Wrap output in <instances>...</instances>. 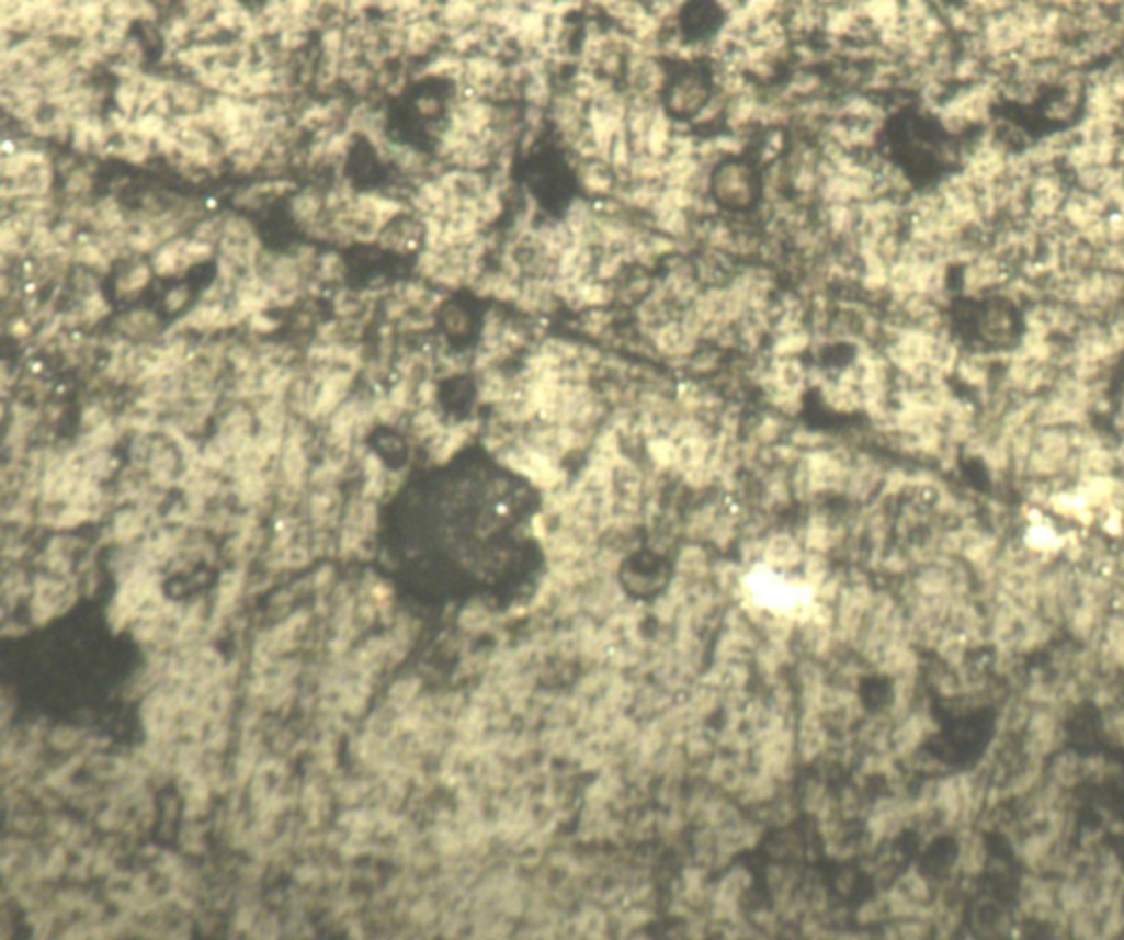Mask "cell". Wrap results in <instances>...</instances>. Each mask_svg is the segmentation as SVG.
<instances>
[{
  "mask_svg": "<svg viewBox=\"0 0 1124 940\" xmlns=\"http://www.w3.org/2000/svg\"><path fill=\"white\" fill-rule=\"evenodd\" d=\"M163 306H166V310H168V313H172V315H179V313H183V310H190V306H192V288H190V286H185V284H179V286L170 288V291H168V295H166V299H163Z\"/></svg>",
  "mask_w": 1124,
  "mask_h": 940,
  "instance_id": "5bb4252c",
  "label": "cell"
},
{
  "mask_svg": "<svg viewBox=\"0 0 1124 940\" xmlns=\"http://www.w3.org/2000/svg\"><path fill=\"white\" fill-rule=\"evenodd\" d=\"M670 73L672 65L659 52L633 45L626 58L620 87L624 89L628 100L661 102Z\"/></svg>",
  "mask_w": 1124,
  "mask_h": 940,
  "instance_id": "277c9868",
  "label": "cell"
},
{
  "mask_svg": "<svg viewBox=\"0 0 1124 940\" xmlns=\"http://www.w3.org/2000/svg\"><path fill=\"white\" fill-rule=\"evenodd\" d=\"M345 260L337 253V251H326L319 256V264H317V273H315V282H321V284H339L345 280Z\"/></svg>",
  "mask_w": 1124,
  "mask_h": 940,
  "instance_id": "8fae6325",
  "label": "cell"
},
{
  "mask_svg": "<svg viewBox=\"0 0 1124 940\" xmlns=\"http://www.w3.org/2000/svg\"><path fill=\"white\" fill-rule=\"evenodd\" d=\"M247 326H249V330H251L253 335H258V337H269V335L277 332L282 324H280V319L271 317V313H269V310H264V313H256V315H251V317H249V321H247Z\"/></svg>",
  "mask_w": 1124,
  "mask_h": 940,
  "instance_id": "9a60e30c",
  "label": "cell"
},
{
  "mask_svg": "<svg viewBox=\"0 0 1124 940\" xmlns=\"http://www.w3.org/2000/svg\"><path fill=\"white\" fill-rule=\"evenodd\" d=\"M438 319H442L444 328L451 335H464L470 328V319H468L466 310L459 306H444V310H442V315H438Z\"/></svg>",
  "mask_w": 1124,
  "mask_h": 940,
  "instance_id": "4fadbf2b",
  "label": "cell"
},
{
  "mask_svg": "<svg viewBox=\"0 0 1124 940\" xmlns=\"http://www.w3.org/2000/svg\"><path fill=\"white\" fill-rule=\"evenodd\" d=\"M299 185L288 177H262L260 181H253L249 185H242L234 194V205L238 212H260L277 201L291 199V194Z\"/></svg>",
  "mask_w": 1124,
  "mask_h": 940,
  "instance_id": "52a82bcc",
  "label": "cell"
},
{
  "mask_svg": "<svg viewBox=\"0 0 1124 940\" xmlns=\"http://www.w3.org/2000/svg\"><path fill=\"white\" fill-rule=\"evenodd\" d=\"M1069 190L1071 179L1063 168L1034 170L1028 185V220L1032 225H1045L1058 218Z\"/></svg>",
  "mask_w": 1124,
  "mask_h": 940,
  "instance_id": "5b68a950",
  "label": "cell"
},
{
  "mask_svg": "<svg viewBox=\"0 0 1124 940\" xmlns=\"http://www.w3.org/2000/svg\"><path fill=\"white\" fill-rule=\"evenodd\" d=\"M141 514L139 512H133V510H124L117 519H115V534L120 541H130L135 539L139 532H141Z\"/></svg>",
  "mask_w": 1124,
  "mask_h": 940,
  "instance_id": "7c38bea8",
  "label": "cell"
},
{
  "mask_svg": "<svg viewBox=\"0 0 1124 940\" xmlns=\"http://www.w3.org/2000/svg\"><path fill=\"white\" fill-rule=\"evenodd\" d=\"M288 214L295 220V225L308 236L313 229H317L328 218L326 188H319V185L297 188L288 199Z\"/></svg>",
  "mask_w": 1124,
  "mask_h": 940,
  "instance_id": "ba28073f",
  "label": "cell"
},
{
  "mask_svg": "<svg viewBox=\"0 0 1124 940\" xmlns=\"http://www.w3.org/2000/svg\"><path fill=\"white\" fill-rule=\"evenodd\" d=\"M709 201L729 216H745L764 203L762 168L747 155L725 157L709 172Z\"/></svg>",
  "mask_w": 1124,
  "mask_h": 940,
  "instance_id": "7a4b0ae2",
  "label": "cell"
},
{
  "mask_svg": "<svg viewBox=\"0 0 1124 940\" xmlns=\"http://www.w3.org/2000/svg\"><path fill=\"white\" fill-rule=\"evenodd\" d=\"M115 332L133 343H155L166 330L161 328V317L155 310L135 308L117 317Z\"/></svg>",
  "mask_w": 1124,
  "mask_h": 940,
  "instance_id": "9c48e42d",
  "label": "cell"
},
{
  "mask_svg": "<svg viewBox=\"0 0 1124 940\" xmlns=\"http://www.w3.org/2000/svg\"><path fill=\"white\" fill-rule=\"evenodd\" d=\"M446 47L449 36L435 14L402 21V58L413 69Z\"/></svg>",
  "mask_w": 1124,
  "mask_h": 940,
  "instance_id": "8992f818",
  "label": "cell"
},
{
  "mask_svg": "<svg viewBox=\"0 0 1124 940\" xmlns=\"http://www.w3.org/2000/svg\"><path fill=\"white\" fill-rule=\"evenodd\" d=\"M58 159L47 144L32 137L8 139L3 146V205L58 196Z\"/></svg>",
  "mask_w": 1124,
  "mask_h": 940,
  "instance_id": "6da1fadb",
  "label": "cell"
},
{
  "mask_svg": "<svg viewBox=\"0 0 1124 940\" xmlns=\"http://www.w3.org/2000/svg\"><path fill=\"white\" fill-rule=\"evenodd\" d=\"M716 93L714 71L707 63L672 67L661 95L663 111L679 124H690Z\"/></svg>",
  "mask_w": 1124,
  "mask_h": 940,
  "instance_id": "3957f363",
  "label": "cell"
},
{
  "mask_svg": "<svg viewBox=\"0 0 1124 940\" xmlns=\"http://www.w3.org/2000/svg\"><path fill=\"white\" fill-rule=\"evenodd\" d=\"M155 278V271H152V264L150 260H128L124 271L117 275V295L122 299H135L139 297L152 282Z\"/></svg>",
  "mask_w": 1124,
  "mask_h": 940,
  "instance_id": "30bf717a",
  "label": "cell"
}]
</instances>
